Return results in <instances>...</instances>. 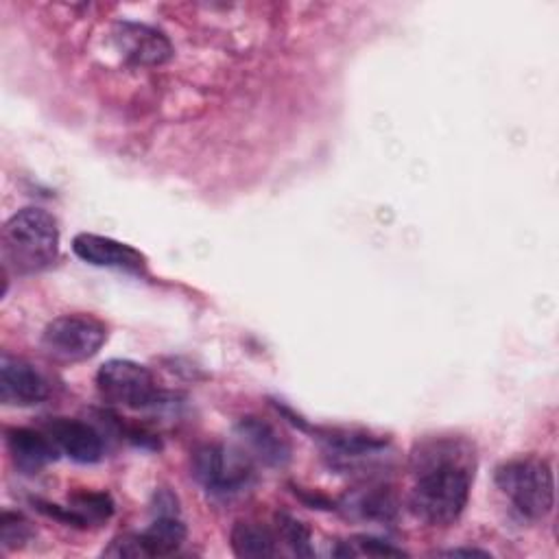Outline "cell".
Returning <instances> with one entry per match:
<instances>
[{
    "label": "cell",
    "mask_w": 559,
    "mask_h": 559,
    "mask_svg": "<svg viewBox=\"0 0 559 559\" xmlns=\"http://www.w3.org/2000/svg\"><path fill=\"white\" fill-rule=\"evenodd\" d=\"M415 485L408 507L430 526L454 524L469 498L472 469L467 452L452 439H432L411 456Z\"/></svg>",
    "instance_id": "6da1fadb"
},
{
    "label": "cell",
    "mask_w": 559,
    "mask_h": 559,
    "mask_svg": "<svg viewBox=\"0 0 559 559\" xmlns=\"http://www.w3.org/2000/svg\"><path fill=\"white\" fill-rule=\"evenodd\" d=\"M59 255V227L44 207L17 210L2 229L4 266L15 275H33L55 264Z\"/></svg>",
    "instance_id": "7a4b0ae2"
},
{
    "label": "cell",
    "mask_w": 559,
    "mask_h": 559,
    "mask_svg": "<svg viewBox=\"0 0 559 559\" xmlns=\"http://www.w3.org/2000/svg\"><path fill=\"white\" fill-rule=\"evenodd\" d=\"M496 485L511 507L526 520H544L555 504L552 469L544 459L524 456L496 469Z\"/></svg>",
    "instance_id": "3957f363"
},
{
    "label": "cell",
    "mask_w": 559,
    "mask_h": 559,
    "mask_svg": "<svg viewBox=\"0 0 559 559\" xmlns=\"http://www.w3.org/2000/svg\"><path fill=\"white\" fill-rule=\"evenodd\" d=\"M192 476L212 496L229 498L251 487L253 461L242 448L205 443L192 454Z\"/></svg>",
    "instance_id": "277c9868"
},
{
    "label": "cell",
    "mask_w": 559,
    "mask_h": 559,
    "mask_svg": "<svg viewBox=\"0 0 559 559\" xmlns=\"http://www.w3.org/2000/svg\"><path fill=\"white\" fill-rule=\"evenodd\" d=\"M107 341V328L92 314H61L41 332V349L59 362L92 358Z\"/></svg>",
    "instance_id": "5b68a950"
},
{
    "label": "cell",
    "mask_w": 559,
    "mask_h": 559,
    "mask_svg": "<svg viewBox=\"0 0 559 559\" xmlns=\"http://www.w3.org/2000/svg\"><path fill=\"white\" fill-rule=\"evenodd\" d=\"M96 389L105 402L133 411L155 406L162 397L153 373L144 365L127 358L103 362L96 371Z\"/></svg>",
    "instance_id": "8992f818"
},
{
    "label": "cell",
    "mask_w": 559,
    "mask_h": 559,
    "mask_svg": "<svg viewBox=\"0 0 559 559\" xmlns=\"http://www.w3.org/2000/svg\"><path fill=\"white\" fill-rule=\"evenodd\" d=\"M72 251L92 266H105V269H118L127 273H144L146 271V258L131 245L98 236V234H76L72 240Z\"/></svg>",
    "instance_id": "52a82bcc"
},
{
    "label": "cell",
    "mask_w": 559,
    "mask_h": 559,
    "mask_svg": "<svg viewBox=\"0 0 559 559\" xmlns=\"http://www.w3.org/2000/svg\"><path fill=\"white\" fill-rule=\"evenodd\" d=\"M48 397V382L26 360L4 354L0 360V400L7 406H35Z\"/></svg>",
    "instance_id": "ba28073f"
},
{
    "label": "cell",
    "mask_w": 559,
    "mask_h": 559,
    "mask_svg": "<svg viewBox=\"0 0 559 559\" xmlns=\"http://www.w3.org/2000/svg\"><path fill=\"white\" fill-rule=\"evenodd\" d=\"M44 430L55 441L57 450L76 463H96L103 459V437L87 421L52 417L46 421Z\"/></svg>",
    "instance_id": "9c48e42d"
},
{
    "label": "cell",
    "mask_w": 559,
    "mask_h": 559,
    "mask_svg": "<svg viewBox=\"0 0 559 559\" xmlns=\"http://www.w3.org/2000/svg\"><path fill=\"white\" fill-rule=\"evenodd\" d=\"M236 437L251 461L269 467H282L290 459V443L286 437L260 417H242L236 424Z\"/></svg>",
    "instance_id": "30bf717a"
},
{
    "label": "cell",
    "mask_w": 559,
    "mask_h": 559,
    "mask_svg": "<svg viewBox=\"0 0 559 559\" xmlns=\"http://www.w3.org/2000/svg\"><path fill=\"white\" fill-rule=\"evenodd\" d=\"M4 441L15 467L26 474L39 472L44 465L52 463L59 454L55 441L48 437L46 430L9 428L4 432Z\"/></svg>",
    "instance_id": "8fae6325"
},
{
    "label": "cell",
    "mask_w": 559,
    "mask_h": 559,
    "mask_svg": "<svg viewBox=\"0 0 559 559\" xmlns=\"http://www.w3.org/2000/svg\"><path fill=\"white\" fill-rule=\"evenodd\" d=\"M118 46L124 57L140 66H157L170 57V41L155 28L144 24H120Z\"/></svg>",
    "instance_id": "7c38bea8"
},
{
    "label": "cell",
    "mask_w": 559,
    "mask_h": 559,
    "mask_svg": "<svg viewBox=\"0 0 559 559\" xmlns=\"http://www.w3.org/2000/svg\"><path fill=\"white\" fill-rule=\"evenodd\" d=\"M135 537L142 557H166L186 539V526L179 520V513H155L151 526Z\"/></svg>",
    "instance_id": "4fadbf2b"
},
{
    "label": "cell",
    "mask_w": 559,
    "mask_h": 559,
    "mask_svg": "<svg viewBox=\"0 0 559 559\" xmlns=\"http://www.w3.org/2000/svg\"><path fill=\"white\" fill-rule=\"evenodd\" d=\"M229 539L238 557H273L277 552V535L260 522H236Z\"/></svg>",
    "instance_id": "5bb4252c"
},
{
    "label": "cell",
    "mask_w": 559,
    "mask_h": 559,
    "mask_svg": "<svg viewBox=\"0 0 559 559\" xmlns=\"http://www.w3.org/2000/svg\"><path fill=\"white\" fill-rule=\"evenodd\" d=\"M347 509L362 520L389 522L397 515V500L389 487H371L354 493L347 500Z\"/></svg>",
    "instance_id": "9a60e30c"
},
{
    "label": "cell",
    "mask_w": 559,
    "mask_h": 559,
    "mask_svg": "<svg viewBox=\"0 0 559 559\" xmlns=\"http://www.w3.org/2000/svg\"><path fill=\"white\" fill-rule=\"evenodd\" d=\"M277 533L280 539L286 542V546L295 552V555H312L310 548V531L304 522H299L297 518L288 515V513H277Z\"/></svg>",
    "instance_id": "2e32d148"
},
{
    "label": "cell",
    "mask_w": 559,
    "mask_h": 559,
    "mask_svg": "<svg viewBox=\"0 0 559 559\" xmlns=\"http://www.w3.org/2000/svg\"><path fill=\"white\" fill-rule=\"evenodd\" d=\"M0 526H2L0 537H2V546L4 548H17V546H22L31 537L28 522L20 513L4 511Z\"/></svg>",
    "instance_id": "e0dca14e"
},
{
    "label": "cell",
    "mask_w": 559,
    "mask_h": 559,
    "mask_svg": "<svg viewBox=\"0 0 559 559\" xmlns=\"http://www.w3.org/2000/svg\"><path fill=\"white\" fill-rule=\"evenodd\" d=\"M354 544L358 546L356 552H367V555H373V557H386V555H404V550L400 548H393L380 539H373V537H356Z\"/></svg>",
    "instance_id": "ac0fdd59"
},
{
    "label": "cell",
    "mask_w": 559,
    "mask_h": 559,
    "mask_svg": "<svg viewBox=\"0 0 559 559\" xmlns=\"http://www.w3.org/2000/svg\"><path fill=\"white\" fill-rule=\"evenodd\" d=\"M439 555H448V557H459V555H463V557H474V555H478V557H487L489 552H485V550H476V548H454V550H443V552H439Z\"/></svg>",
    "instance_id": "d6986e66"
}]
</instances>
